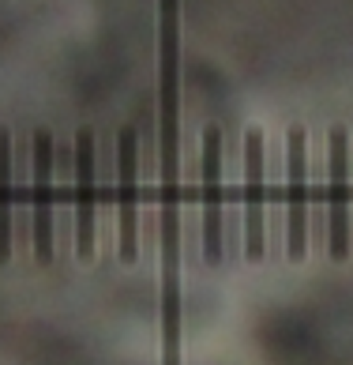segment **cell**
<instances>
[{
  "mask_svg": "<svg viewBox=\"0 0 353 365\" xmlns=\"http://www.w3.org/2000/svg\"><path fill=\"white\" fill-rule=\"evenodd\" d=\"M57 256L53 234V136L34 132V260L49 267Z\"/></svg>",
  "mask_w": 353,
  "mask_h": 365,
  "instance_id": "7",
  "label": "cell"
},
{
  "mask_svg": "<svg viewBox=\"0 0 353 365\" xmlns=\"http://www.w3.org/2000/svg\"><path fill=\"white\" fill-rule=\"evenodd\" d=\"M158 158L166 361L176 365V335H181V0H158Z\"/></svg>",
  "mask_w": 353,
  "mask_h": 365,
  "instance_id": "1",
  "label": "cell"
},
{
  "mask_svg": "<svg viewBox=\"0 0 353 365\" xmlns=\"http://www.w3.org/2000/svg\"><path fill=\"white\" fill-rule=\"evenodd\" d=\"M286 252L290 260L308 252V132L301 125L286 132Z\"/></svg>",
  "mask_w": 353,
  "mask_h": 365,
  "instance_id": "2",
  "label": "cell"
},
{
  "mask_svg": "<svg viewBox=\"0 0 353 365\" xmlns=\"http://www.w3.org/2000/svg\"><path fill=\"white\" fill-rule=\"evenodd\" d=\"M94 222H98V204H94V136L90 128L75 132V252L79 260L94 256Z\"/></svg>",
  "mask_w": 353,
  "mask_h": 365,
  "instance_id": "8",
  "label": "cell"
},
{
  "mask_svg": "<svg viewBox=\"0 0 353 365\" xmlns=\"http://www.w3.org/2000/svg\"><path fill=\"white\" fill-rule=\"evenodd\" d=\"M135 170H139V136H135V128H125L117 136V245L125 264H132L135 252H139V234H135Z\"/></svg>",
  "mask_w": 353,
  "mask_h": 365,
  "instance_id": "6",
  "label": "cell"
},
{
  "mask_svg": "<svg viewBox=\"0 0 353 365\" xmlns=\"http://www.w3.org/2000/svg\"><path fill=\"white\" fill-rule=\"evenodd\" d=\"M11 260V132L0 128V264Z\"/></svg>",
  "mask_w": 353,
  "mask_h": 365,
  "instance_id": "9",
  "label": "cell"
},
{
  "mask_svg": "<svg viewBox=\"0 0 353 365\" xmlns=\"http://www.w3.org/2000/svg\"><path fill=\"white\" fill-rule=\"evenodd\" d=\"M203 151H199V173H203V260L211 267L222 264V128H203Z\"/></svg>",
  "mask_w": 353,
  "mask_h": 365,
  "instance_id": "4",
  "label": "cell"
},
{
  "mask_svg": "<svg viewBox=\"0 0 353 365\" xmlns=\"http://www.w3.org/2000/svg\"><path fill=\"white\" fill-rule=\"evenodd\" d=\"M263 132L248 128L244 136V252L248 260H263L267 252V222H263V204H267V188H263Z\"/></svg>",
  "mask_w": 353,
  "mask_h": 365,
  "instance_id": "5",
  "label": "cell"
},
{
  "mask_svg": "<svg viewBox=\"0 0 353 365\" xmlns=\"http://www.w3.org/2000/svg\"><path fill=\"white\" fill-rule=\"evenodd\" d=\"M327 249L331 260L349 256V132L331 128L327 136Z\"/></svg>",
  "mask_w": 353,
  "mask_h": 365,
  "instance_id": "3",
  "label": "cell"
}]
</instances>
